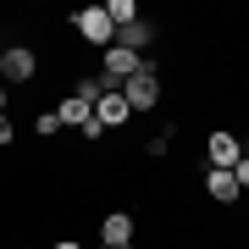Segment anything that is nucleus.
<instances>
[{"label": "nucleus", "instance_id": "nucleus-1", "mask_svg": "<svg viewBox=\"0 0 249 249\" xmlns=\"http://www.w3.org/2000/svg\"><path fill=\"white\" fill-rule=\"evenodd\" d=\"M122 100H127V111H150L155 100H160V78H155V61H144L133 78L122 83Z\"/></svg>", "mask_w": 249, "mask_h": 249}, {"label": "nucleus", "instance_id": "nucleus-2", "mask_svg": "<svg viewBox=\"0 0 249 249\" xmlns=\"http://www.w3.org/2000/svg\"><path fill=\"white\" fill-rule=\"evenodd\" d=\"M72 28H78L83 39H89V45H116V22L106 17V6H89V11H78V17H72Z\"/></svg>", "mask_w": 249, "mask_h": 249}, {"label": "nucleus", "instance_id": "nucleus-3", "mask_svg": "<svg viewBox=\"0 0 249 249\" xmlns=\"http://www.w3.org/2000/svg\"><path fill=\"white\" fill-rule=\"evenodd\" d=\"M205 150H211V166H222V172H232V166L244 160V144L232 139V133H222V127L211 133V144H205Z\"/></svg>", "mask_w": 249, "mask_h": 249}, {"label": "nucleus", "instance_id": "nucleus-4", "mask_svg": "<svg viewBox=\"0 0 249 249\" xmlns=\"http://www.w3.org/2000/svg\"><path fill=\"white\" fill-rule=\"evenodd\" d=\"M94 116H100V127H122V122H127L133 111H127L122 89H111V94H100V100H94Z\"/></svg>", "mask_w": 249, "mask_h": 249}, {"label": "nucleus", "instance_id": "nucleus-5", "mask_svg": "<svg viewBox=\"0 0 249 249\" xmlns=\"http://www.w3.org/2000/svg\"><path fill=\"white\" fill-rule=\"evenodd\" d=\"M0 72H6L11 83H28V78H34V50H22V45H11L6 55H0Z\"/></svg>", "mask_w": 249, "mask_h": 249}, {"label": "nucleus", "instance_id": "nucleus-6", "mask_svg": "<svg viewBox=\"0 0 249 249\" xmlns=\"http://www.w3.org/2000/svg\"><path fill=\"white\" fill-rule=\"evenodd\" d=\"M205 194H211V199H222V205H232V199L244 194V188H238V178H232V172L211 166V172H205Z\"/></svg>", "mask_w": 249, "mask_h": 249}, {"label": "nucleus", "instance_id": "nucleus-7", "mask_svg": "<svg viewBox=\"0 0 249 249\" xmlns=\"http://www.w3.org/2000/svg\"><path fill=\"white\" fill-rule=\"evenodd\" d=\"M144 67V55H133V50H106V78H116V83H127V78H133V72Z\"/></svg>", "mask_w": 249, "mask_h": 249}, {"label": "nucleus", "instance_id": "nucleus-8", "mask_svg": "<svg viewBox=\"0 0 249 249\" xmlns=\"http://www.w3.org/2000/svg\"><path fill=\"white\" fill-rule=\"evenodd\" d=\"M100 238H106L111 249H122V244H133V216H106V222H100Z\"/></svg>", "mask_w": 249, "mask_h": 249}, {"label": "nucleus", "instance_id": "nucleus-9", "mask_svg": "<svg viewBox=\"0 0 249 249\" xmlns=\"http://www.w3.org/2000/svg\"><path fill=\"white\" fill-rule=\"evenodd\" d=\"M150 39H155V28H150V22H127V28H116V50H133V55H139Z\"/></svg>", "mask_w": 249, "mask_h": 249}, {"label": "nucleus", "instance_id": "nucleus-10", "mask_svg": "<svg viewBox=\"0 0 249 249\" xmlns=\"http://www.w3.org/2000/svg\"><path fill=\"white\" fill-rule=\"evenodd\" d=\"M89 111H94V106H83V100L72 94V100H61V111H55V116H61V127H83V122H89Z\"/></svg>", "mask_w": 249, "mask_h": 249}, {"label": "nucleus", "instance_id": "nucleus-11", "mask_svg": "<svg viewBox=\"0 0 249 249\" xmlns=\"http://www.w3.org/2000/svg\"><path fill=\"white\" fill-rule=\"evenodd\" d=\"M106 17H111L116 28H127V22H139V6H133V0H111V6H106Z\"/></svg>", "mask_w": 249, "mask_h": 249}, {"label": "nucleus", "instance_id": "nucleus-12", "mask_svg": "<svg viewBox=\"0 0 249 249\" xmlns=\"http://www.w3.org/2000/svg\"><path fill=\"white\" fill-rule=\"evenodd\" d=\"M39 133H45V139H50V133H61V116L45 111V116H39Z\"/></svg>", "mask_w": 249, "mask_h": 249}, {"label": "nucleus", "instance_id": "nucleus-13", "mask_svg": "<svg viewBox=\"0 0 249 249\" xmlns=\"http://www.w3.org/2000/svg\"><path fill=\"white\" fill-rule=\"evenodd\" d=\"M232 178H238V188H249V155L238 160V166H232Z\"/></svg>", "mask_w": 249, "mask_h": 249}, {"label": "nucleus", "instance_id": "nucleus-14", "mask_svg": "<svg viewBox=\"0 0 249 249\" xmlns=\"http://www.w3.org/2000/svg\"><path fill=\"white\" fill-rule=\"evenodd\" d=\"M0 144H11V122H6V111H0Z\"/></svg>", "mask_w": 249, "mask_h": 249}, {"label": "nucleus", "instance_id": "nucleus-15", "mask_svg": "<svg viewBox=\"0 0 249 249\" xmlns=\"http://www.w3.org/2000/svg\"><path fill=\"white\" fill-rule=\"evenodd\" d=\"M55 249H78V244H55Z\"/></svg>", "mask_w": 249, "mask_h": 249}, {"label": "nucleus", "instance_id": "nucleus-16", "mask_svg": "<svg viewBox=\"0 0 249 249\" xmlns=\"http://www.w3.org/2000/svg\"><path fill=\"white\" fill-rule=\"evenodd\" d=\"M100 249H111V244H100ZM122 249H133V244H122Z\"/></svg>", "mask_w": 249, "mask_h": 249}]
</instances>
